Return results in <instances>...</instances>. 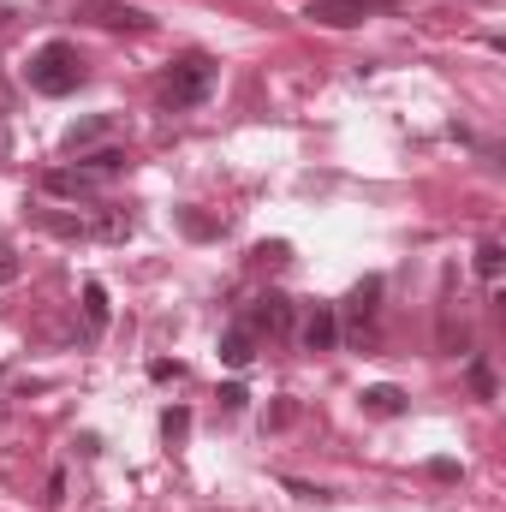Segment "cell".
Instances as JSON below:
<instances>
[{
    "instance_id": "cell-24",
    "label": "cell",
    "mask_w": 506,
    "mask_h": 512,
    "mask_svg": "<svg viewBox=\"0 0 506 512\" xmlns=\"http://www.w3.org/2000/svg\"><path fill=\"white\" fill-rule=\"evenodd\" d=\"M0 382H6V376H0Z\"/></svg>"
},
{
    "instance_id": "cell-19",
    "label": "cell",
    "mask_w": 506,
    "mask_h": 512,
    "mask_svg": "<svg viewBox=\"0 0 506 512\" xmlns=\"http://www.w3.org/2000/svg\"><path fill=\"white\" fill-rule=\"evenodd\" d=\"M245 399H251V393H245L239 382H227V387H221V411H245Z\"/></svg>"
},
{
    "instance_id": "cell-17",
    "label": "cell",
    "mask_w": 506,
    "mask_h": 512,
    "mask_svg": "<svg viewBox=\"0 0 506 512\" xmlns=\"http://www.w3.org/2000/svg\"><path fill=\"white\" fill-rule=\"evenodd\" d=\"M185 429H191V411H185V405L161 411V435H167V441H185Z\"/></svg>"
},
{
    "instance_id": "cell-2",
    "label": "cell",
    "mask_w": 506,
    "mask_h": 512,
    "mask_svg": "<svg viewBox=\"0 0 506 512\" xmlns=\"http://www.w3.org/2000/svg\"><path fill=\"white\" fill-rule=\"evenodd\" d=\"M215 72H221V66H215L203 48L179 54L173 72H167V84H161V108H197V102L215 90Z\"/></svg>"
},
{
    "instance_id": "cell-20",
    "label": "cell",
    "mask_w": 506,
    "mask_h": 512,
    "mask_svg": "<svg viewBox=\"0 0 506 512\" xmlns=\"http://www.w3.org/2000/svg\"><path fill=\"white\" fill-rule=\"evenodd\" d=\"M286 489H292L298 501H334V495H328V489H316V483H286Z\"/></svg>"
},
{
    "instance_id": "cell-18",
    "label": "cell",
    "mask_w": 506,
    "mask_h": 512,
    "mask_svg": "<svg viewBox=\"0 0 506 512\" xmlns=\"http://www.w3.org/2000/svg\"><path fill=\"white\" fill-rule=\"evenodd\" d=\"M18 268H24L18 251H12V245H0V286H12V280H18Z\"/></svg>"
},
{
    "instance_id": "cell-3",
    "label": "cell",
    "mask_w": 506,
    "mask_h": 512,
    "mask_svg": "<svg viewBox=\"0 0 506 512\" xmlns=\"http://www.w3.org/2000/svg\"><path fill=\"white\" fill-rule=\"evenodd\" d=\"M376 310H381V274H370V280H358V286H352L346 310H334V316H340V322H346V334L364 346V334L376 328Z\"/></svg>"
},
{
    "instance_id": "cell-22",
    "label": "cell",
    "mask_w": 506,
    "mask_h": 512,
    "mask_svg": "<svg viewBox=\"0 0 506 512\" xmlns=\"http://www.w3.org/2000/svg\"><path fill=\"white\" fill-rule=\"evenodd\" d=\"M149 376H155V382H179V376H185V370H179V364H167V358H161V364H149Z\"/></svg>"
},
{
    "instance_id": "cell-6",
    "label": "cell",
    "mask_w": 506,
    "mask_h": 512,
    "mask_svg": "<svg viewBox=\"0 0 506 512\" xmlns=\"http://www.w3.org/2000/svg\"><path fill=\"white\" fill-rule=\"evenodd\" d=\"M102 185H108V179H102L96 167H84V161H78V167H48V173H42V191H48V197H72V203L96 197Z\"/></svg>"
},
{
    "instance_id": "cell-1",
    "label": "cell",
    "mask_w": 506,
    "mask_h": 512,
    "mask_svg": "<svg viewBox=\"0 0 506 512\" xmlns=\"http://www.w3.org/2000/svg\"><path fill=\"white\" fill-rule=\"evenodd\" d=\"M84 78H90V72H84V54H78L72 42H60V36L42 42V48L24 60V84H30L36 96H54V102L72 96V90H84Z\"/></svg>"
},
{
    "instance_id": "cell-15",
    "label": "cell",
    "mask_w": 506,
    "mask_h": 512,
    "mask_svg": "<svg viewBox=\"0 0 506 512\" xmlns=\"http://www.w3.org/2000/svg\"><path fill=\"white\" fill-rule=\"evenodd\" d=\"M501 262H506L501 239H483V245H477V274H483V280H489V286H495V280H501Z\"/></svg>"
},
{
    "instance_id": "cell-12",
    "label": "cell",
    "mask_w": 506,
    "mask_h": 512,
    "mask_svg": "<svg viewBox=\"0 0 506 512\" xmlns=\"http://www.w3.org/2000/svg\"><path fill=\"white\" fill-rule=\"evenodd\" d=\"M36 227H48L54 239H90V215H60V209H36Z\"/></svg>"
},
{
    "instance_id": "cell-23",
    "label": "cell",
    "mask_w": 506,
    "mask_h": 512,
    "mask_svg": "<svg viewBox=\"0 0 506 512\" xmlns=\"http://www.w3.org/2000/svg\"><path fill=\"white\" fill-rule=\"evenodd\" d=\"M185 227H191L197 239H209V233H221V227H215V221H203V215H185Z\"/></svg>"
},
{
    "instance_id": "cell-16",
    "label": "cell",
    "mask_w": 506,
    "mask_h": 512,
    "mask_svg": "<svg viewBox=\"0 0 506 512\" xmlns=\"http://www.w3.org/2000/svg\"><path fill=\"white\" fill-rule=\"evenodd\" d=\"M471 393H477V399H495V370H489V358H471Z\"/></svg>"
},
{
    "instance_id": "cell-8",
    "label": "cell",
    "mask_w": 506,
    "mask_h": 512,
    "mask_svg": "<svg viewBox=\"0 0 506 512\" xmlns=\"http://www.w3.org/2000/svg\"><path fill=\"white\" fill-rule=\"evenodd\" d=\"M298 340H304V352H334V340H340V316H334V304H310Z\"/></svg>"
},
{
    "instance_id": "cell-4",
    "label": "cell",
    "mask_w": 506,
    "mask_h": 512,
    "mask_svg": "<svg viewBox=\"0 0 506 512\" xmlns=\"http://www.w3.org/2000/svg\"><path fill=\"white\" fill-rule=\"evenodd\" d=\"M387 6H393V0H310L304 18H316V24H328V30H352V24L376 18Z\"/></svg>"
},
{
    "instance_id": "cell-9",
    "label": "cell",
    "mask_w": 506,
    "mask_h": 512,
    "mask_svg": "<svg viewBox=\"0 0 506 512\" xmlns=\"http://www.w3.org/2000/svg\"><path fill=\"white\" fill-rule=\"evenodd\" d=\"M251 358H256V334L245 328V316H239V322L221 328V364L227 370H251Z\"/></svg>"
},
{
    "instance_id": "cell-10",
    "label": "cell",
    "mask_w": 506,
    "mask_h": 512,
    "mask_svg": "<svg viewBox=\"0 0 506 512\" xmlns=\"http://www.w3.org/2000/svg\"><path fill=\"white\" fill-rule=\"evenodd\" d=\"M358 405H364L370 417H399V411H405V387L376 382V387H364V393H358Z\"/></svg>"
},
{
    "instance_id": "cell-5",
    "label": "cell",
    "mask_w": 506,
    "mask_h": 512,
    "mask_svg": "<svg viewBox=\"0 0 506 512\" xmlns=\"http://www.w3.org/2000/svg\"><path fill=\"white\" fill-rule=\"evenodd\" d=\"M72 12H90V24H102V30H149L155 18L143 12V6H131V0H66Z\"/></svg>"
},
{
    "instance_id": "cell-13",
    "label": "cell",
    "mask_w": 506,
    "mask_h": 512,
    "mask_svg": "<svg viewBox=\"0 0 506 512\" xmlns=\"http://www.w3.org/2000/svg\"><path fill=\"white\" fill-rule=\"evenodd\" d=\"M131 227H137V221H131L126 209H102V215L90 221V239H108V245H120V239H131Z\"/></svg>"
},
{
    "instance_id": "cell-11",
    "label": "cell",
    "mask_w": 506,
    "mask_h": 512,
    "mask_svg": "<svg viewBox=\"0 0 506 512\" xmlns=\"http://www.w3.org/2000/svg\"><path fill=\"white\" fill-rule=\"evenodd\" d=\"M102 328H108V286L102 280H84V334L102 340Z\"/></svg>"
},
{
    "instance_id": "cell-7",
    "label": "cell",
    "mask_w": 506,
    "mask_h": 512,
    "mask_svg": "<svg viewBox=\"0 0 506 512\" xmlns=\"http://www.w3.org/2000/svg\"><path fill=\"white\" fill-rule=\"evenodd\" d=\"M245 328H251L256 340H262V334H268V340L286 334V328H292V298H286V292H262V298H251Z\"/></svg>"
},
{
    "instance_id": "cell-21",
    "label": "cell",
    "mask_w": 506,
    "mask_h": 512,
    "mask_svg": "<svg viewBox=\"0 0 506 512\" xmlns=\"http://www.w3.org/2000/svg\"><path fill=\"white\" fill-rule=\"evenodd\" d=\"M286 256H292V245H280V239L274 245H256V262H286Z\"/></svg>"
},
{
    "instance_id": "cell-14",
    "label": "cell",
    "mask_w": 506,
    "mask_h": 512,
    "mask_svg": "<svg viewBox=\"0 0 506 512\" xmlns=\"http://www.w3.org/2000/svg\"><path fill=\"white\" fill-rule=\"evenodd\" d=\"M108 131H114V120H108V114H96V120H84V126L66 131V149H78V155H84V149H90V143H102Z\"/></svg>"
}]
</instances>
